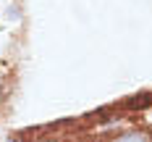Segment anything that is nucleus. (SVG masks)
I'll use <instances>...</instances> for the list:
<instances>
[{
  "label": "nucleus",
  "instance_id": "nucleus-1",
  "mask_svg": "<svg viewBox=\"0 0 152 142\" xmlns=\"http://www.w3.org/2000/svg\"><path fill=\"white\" fill-rule=\"evenodd\" d=\"M123 105H126L129 110H142V108H150V105H152V95H137V97L126 100Z\"/></svg>",
  "mask_w": 152,
  "mask_h": 142
}]
</instances>
